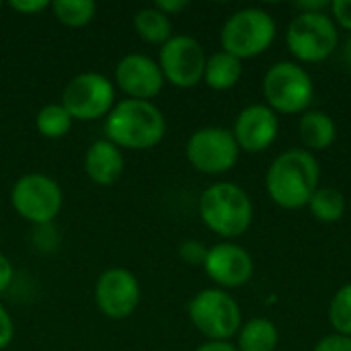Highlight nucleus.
<instances>
[{
	"label": "nucleus",
	"mask_w": 351,
	"mask_h": 351,
	"mask_svg": "<svg viewBox=\"0 0 351 351\" xmlns=\"http://www.w3.org/2000/svg\"><path fill=\"white\" fill-rule=\"evenodd\" d=\"M115 82L132 99L148 101L160 93L165 84V76H162L160 66L148 56L130 53L117 64Z\"/></svg>",
	"instance_id": "14"
},
{
	"label": "nucleus",
	"mask_w": 351,
	"mask_h": 351,
	"mask_svg": "<svg viewBox=\"0 0 351 351\" xmlns=\"http://www.w3.org/2000/svg\"><path fill=\"white\" fill-rule=\"evenodd\" d=\"M278 132L280 121L276 111L269 109L267 105L255 103L239 113L232 136L239 148H243L245 152H263L276 142Z\"/></svg>",
	"instance_id": "13"
},
{
	"label": "nucleus",
	"mask_w": 351,
	"mask_h": 351,
	"mask_svg": "<svg viewBox=\"0 0 351 351\" xmlns=\"http://www.w3.org/2000/svg\"><path fill=\"white\" fill-rule=\"evenodd\" d=\"M134 27L138 35L148 43H167L171 39V21L158 8H142L134 16Z\"/></svg>",
	"instance_id": "20"
},
{
	"label": "nucleus",
	"mask_w": 351,
	"mask_h": 351,
	"mask_svg": "<svg viewBox=\"0 0 351 351\" xmlns=\"http://www.w3.org/2000/svg\"><path fill=\"white\" fill-rule=\"evenodd\" d=\"M47 6H49V2H45V0H10V8H14L16 12H23V14H33Z\"/></svg>",
	"instance_id": "29"
},
{
	"label": "nucleus",
	"mask_w": 351,
	"mask_h": 351,
	"mask_svg": "<svg viewBox=\"0 0 351 351\" xmlns=\"http://www.w3.org/2000/svg\"><path fill=\"white\" fill-rule=\"evenodd\" d=\"M286 43L300 62H323L337 49V25L325 12H300L288 25Z\"/></svg>",
	"instance_id": "6"
},
{
	"label": "nucleus",
	"mask_w": 351,
	"mask_h": 351,
	"mask_svg": "<svg viewBox=\"0 0 351 351\" xmlns=\"http://www.w3.org/2000/svg\"><path fill=\"white\" fill-rule=\"evenodd\" d=\"M298 134L306 148L327 150L337 138V125L325 111H306L298 121Z\"/></svg>",
	"instance_id": "17"
},
{
	"label": "nucleus",
	"mask_w": 351,
	"mask_h": 351,
	"mask_svg": "<svg viewBox=\"0 0 351 351\" xmlns=\"http://www.w3.org/2000/svg\"><path fill=\"white\" fill-rule=\"evenodd\" d=\"M278 348V329L269 319H253L239 333V351H274Z\"/></svg>",
	"instance_id": "19"
},
{
	"label": "nucleus",
	"mask_w": 351,
	"mask_h": 351,
	"mask_svg": "<svg viewBox=\"0 0 351 351\" xmlns=\"http://www.w3.org/2000/svg\"><path fill=\"white\" fill-rule=\"evenodd\" d=\"M72 117L64 105H45L37 113V130L45 138H62L68 134Z\"/></svg>",
	"instance_id": "23"
},
{
	"label": "nucleus",
	"mask_w": 351,
	"mask_h": 351,
	"mask_svg": "<svg viewBox=\"0 0 351 351\" xmlns=\"http://www.w3.org/2000/svg\"><path fill=\"white\" fill-rule=\"evenodd\" d=\"M315 351H351V337L339 333L327 335L315 346Z\"/></svg>",
	"instance_id": "27"
},
{
	"label": "nucleus",
	"mask_w": 351,
	"mask_h": 351,
	"mask_svg": "<svg viewBox=\"0 0 351 351\" xmlns=\"http://www.w3.org/2000/svg\"><path fill=\"white\" fill-rule=\"evenodd\" d=\"M343 56H346V60L351 64V35L350 39L346 41V47H343Z\"/></svg>",
	"instance_id": "33"
},
{
	"label": "nucleus",
	"mask_w": 351,
	"mask_h": 351,
	"mask_svg": "<svg viewBox=\"0 0 351 351\" xmlns=\"http://www.w3.org/2000/svg\"><path fill=\"white\" fill-rule=\"evenodd\" d=\"M321 167L311 150L282 152L269 167L265 187L269 197L284 210H298L308 206L319 189Z\"/></svg>",
	"instance_id": "1"
},
{
	"label": "nucleus",
	"mask_w": 351,
	"mask_h": 351,
	"mask_svg": "<svg viewBox=\"0 0 351 351\" xmlns=\"http://www.w3.org/2000/svg\"><path fill=\"white\" fill-rule=\"evenodd\" d=\"M206 53L197 39L187 35L171 37L162 49H160V70L162 76L179 86V88H191L195 86L206 72Z\"/></svg>",
	"instance_id": "11"
},
{
	"label": "nucleus",
	"mask_w": 351,
	"mask_h": 351,
	"mask_svg": "<svg viewBox=\"0 0 351 351\" xmlns=\"http://www.w3.org/2000/svg\"><path fill=\"white\" fill-rule=\"evenodd\" d=\"M204 224L220 237L234 239L249 230L253 222V202L234 183H216L199 197Z\"/></svg>",
	"instance_id": "3"
},
{
	"label": "nucleus",
	"mask_w": 351,
	"mask_h": 351,
	"mask_svg": "<svg viewBox=\"0 0 351 351\" xmlns=\"http://www.w3.org/2000/svg\"><path fill=\"white\" fill-rule=\"evenodd\" d=\"M12 335H14L12 319H10V315L6 313V308L0 306V350H4V348L12 341Z\"/></svg>",
	"instance_id": "28"
},
{
	"label": "nucleus",
	"mask_w": 351,
	"mask_h": 351,
	"mask_svg": "<svg viewBox=\"0 0 351 351\" xmlns=\"http://www.w3.org/2000/svg\"><path fill=\"white\" fill-rule=\"evenodd\" d=\"M105 132L115 146L144 150L156 146L165 138L167 123L160 109L150 101L125 99L111 109Z\"/></svg>",
	"instance_id": "2"
},
{
	"label": "nucleus",
	"mask_w": 351,
	"mask_h": 351,
	"mask_svg": "<svg viewBox=\"0 0 351 351\" xmlns=\"http://www.w3.org/2000/svg\"><path fill=\"white\" fill-rule=\"evenodd\" d=\"M241 74H243L241 60L230 56V53H226V51H218L212 58H208L204 78H206L210 88H214V90H228V88H232L239 82Z\"/></svg>",
	"instance_id": "18"
},
{
	"label": "nucleus",
	"mask_w": 351,
	"mask_h": 351,
	"mask_svg": "<svg viewBox=\"0 0 351 351\" xmlns=\"http://www.w3.org/2000/svg\"><path fill=\"white\" fill-rule=\"evenodd\" d=\"M329 321L339 335L351 337V284L337 290L329 306Z\"/></svg>",
	"instance_id": "24"
},
{
	"label": "nucleus",
	"mask_w": 351,
	"mask_h": 351,
	"mask_svg": "<svg viewBox=\"0 0 351 351\" xmlns=\"http://www.w3.org/2000/svg\"><path fill=\"white\" fill-rule=\"evenodd\" d=\"M12 208L25 220L35 224L51 222L62 208V189L45 175L31 173L21 177L10 193Z\"/></svg>",
	"instance_id": "10"
},
{
	"label": "nucleus",
	"mask_w": 351,
	"mask_h": 351,
	"mask_svg": "<svg viewBox=\"0 0 351 351\" xmlns=\"http://www.w3.org/2000/svg\"><path fill=\"white\" fill-rule=\"evenodd\" d=\"M10 282H12V265L4 255H0V292H4L10 286Z\"/></svg>",
	"instance_id": "31"
},
{
	"label": "nucleus",
	"mask_w": 351,
	"mask_h": 351,
	"mask_svg": "<svg viewBox=\"0 0 351 351\" xmlns=\"http://www.w3.org/2000/svg\"><path fill=\"white\" fill-rule=\"evenodd\" d=\"M239 144L226 128H202L187 140V160L206 175H220L230 171L239 158Z\"/></svg>",
	"instance_id": "9"
},
{
	"label": "nucleus",
	"mask_w": 351,
	"mask_h": 351,
	"mask_svg": "<svg viewBox=\"0 0 351 351\" xmlns=\"http://www.w3.org/2000/svg\"><path fill=\"white\" fill-rule=\"evenodd\" d=\"M179 255L189 265H204L208 257V249L199 241H185L179 249Z\"/></svg>",
	"instance_id": "25"
},
{
	"label": "nucleus",
	"mask_w": 351,
	"mask_h": 351,
	"mask_svg": "<svg viewBox=\"0 0 351 351\" xmlns=\"http://www.w3.org/2000/svg\"><path fill=\"white\" fill-rule=\"evenodd\" d=\"M51 10L62 25L82 27L95 16L97 6L93 0H56L51 2Z\"/></svg>",
	"instance_id": "22"
},
{
	"label": "nucleus",
	"mask_w": 351,
	"mask_h": 351,
	"mask_svg": "<svg viewBox=\"0 0 351 351\" xmlns=\"http://www.w3.org/2000/svg\"><path fill=\"white\" fill-rule=\"evenodd\" d=\"M162 14H175V12H181L183 8H187V0H156V6Z\"/></svg>",
	"instance_id": "30"
},
{
	"label": "nucleus",
	"mask_w": 351,
	"mask_h": 351,
	"mask_svg": "<svg viewBox=\"0 0 351 351\" xmlns=\"http://www.w3.org/2000/svg\"><path fill=\"white\" fill-rule=\"evenodd\" d=\"M189 319L210 341H228L241 329V308L224 290H204L189 302Z\"/></svg>",
	"instance_id": "7"
},
{
	"label": "nucleus",
	"mask_w": 351,
	"mask_h": 351,
	"mask_svg": "<svg viewBox=\"0 0 351 351\" xmlns=\"http://www.w3.org/2000/svg\"><path fill=\"white\" fill-rule=\"evenodd\" d=\"M86 175L99 185H111L119 179L123 171V156L115 144L109 140H99L90 144L84 158Z\"/></svg>",
	"instance_id": "16"
},
{
	"label": "nucleus",
	"mask_w": 351,
	"mask_h": 351,
	"mask_svg": "<svg viewBox=\"0 0 351 351\" xmlns=\"http://www.w3.org/2000/svg\"><path fill=\"white\" fill-rule=\"evenodd\" d=\"M95 298L103 315L109 319H125L140 302V284L128 269H107L97 282Z\"/></svg>",
	"instance_id": "12"
},
{
	"label": "nucleus",
	"mask_w": 351,
	"mask_h": 351,
	"mask_svg": "<svg viewBox=\"0 0 351 351\" xmlns=\"http://www.w3.org/2000/svg\"><path fill=\"white\" fill-rule=\"evenodd\" d=\"M195 351H239L234 346H230L228 341H208L204 346H199Z\"/></svg>",
	"instance_id": "32"
},
{
	"label": "nucleus",
	"mask_w": 351,
	"mask_h": 351,
	"mask_svg": "<svg viewBox=\"0 0 351 351\" xmlns=\"http://www.w3.org/2000/svg\"><path fill=\"white\" fill-rule=\"evenodd\" d=\"M263 97L267 107L278 113H306L315 97V84L302 66L294 62H278L265 72Z\"/></svg>",
	"instance_id": "4"
},
{
	"label": "nucleus",
	"mask_w": 351,
	"mask_h": 351,
	"mask_svg": "<svg viewBox=\"0 0 351 351\" xmlns=\"http://www.w3.org/2000/svg\"><path fill=\"white\" fill-rule=\"evenodd\" d=\"M206 274L222 288H239L247 284L253 276V259L251 255L232 243H220L208 249L206 257Z\"/></svg>",
	"instance_id": "15"
},
{
	"label": "nucleus",
	"mask_w": 351,
	"mask_h": 351,
	"mask_svg": "<svg viewBox=\"0 0 351 351\" xmlns=\"http://www.w3.org/2000/svg\"><path fill=\"white\" fill-rule=\"evenodd\" d=\"M276 39V21L263 8H243L222 27L220 41L226 53L245 60L263 53Z\"/></svg>",
	"instance_id": "5"
},
{
	"label": "nucleus",
	"mask_w": 351,
	"mask_h": 351,
	"mask_svg": "<svg viewBox=\"0 0 351 351\" xmlns=\"http://www.w3.org/2000/svg\"><path fill=\"white\" fill-rule=\"evenodd\" d=\"M115 101V90L109 78L103 74L86 72L74 76L62 95V105L72 119L93 121L111 113Z\"/></svg>",
	"instance_id": "8"
},
{
	"label": "nucleus",
	"mask_w": 351,
	"mask_h": 351,
	"mask_svg": "<svg viewBox=\"0 0 351 351\" xmlns=\"http://www.w3.org/2000/svg\"><path fill=\"white\" fill-rule=\"evenodd\" d=\"M313 216L321 222H337L346 214V197L333 187H319L308 202Z\"/></svg>",
	"instance_id": "21"
},
{
	"label": "nucleus",
	"mask_w": 351,
	"mask_h": 351,
	"mask_svg": "<svg viewBox=\"0 0 351 351\" xmlns=\"http://www.w3.org/2000/svg\"><path fill=\"white\" fill-rule=\"evenodd\" d=\"M331 19L335 21V25L351 31V0H333Z\"/></svg>",
	"instance_id": "26"
}]
</instances>
